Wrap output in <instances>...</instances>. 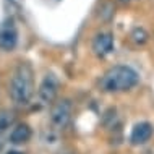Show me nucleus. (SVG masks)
<instances>
[{"instance_id":"1","label":"nucleus","mask_w":154,"mask_h":154,"mask_svg":"<svg viewBox=\"0 0 154 154\" xmlns=\"http://www.w3.org/2000/svg\"><path fill=\"white\" fill-rule=\"evenodd\" d=\"M138 83V73L127 65H115L107 70L101 78V89L104 93H123Z\"/></svg>"},{"instance_id":"2","label":"nucleus","mask_w":154,"mask_h":154,"mask_svg":"<svg viewBox=\"0 0 154 154\" xmlns=\"http://www.w3.org/2000/svg\"><path fill=\"white\" fill-rule=\"evenodd\" d=\"M34 93L32 85V68L28 63H20L15 68L10 81V96L18 106H26Z\"/></svg>"},{"instance_id":"3","label":"nucleus","mask_w":154,"mask_h":154,"mask_svg":"<svg viewBox=\"0 0 154 154\" xmlns=\"http://www.w3.org/2000/svg\"><path fill=\"white\" fill-rule=\"evenodd\" d=\"M57 93H59V80H57V76L52 73L45 75L42 83H41V86H39V91H37L41 102L42 104L54 102L57 97Z\"/></svg>"},{"instance_id":"4","label":"nucleus","mask_w":154,"mask_h":154,"mask_svg":"<svg viewBox=\"0 0 154 154\" xmlns=\"http://www.w3.org/2000/svg\"><path fill=\"white\" fill-rule=\"evenodd\" d=\"M70 115H72V104H70L68 99H62L52 107V114H51L52 125L57 130H60L68 123Z\"/></svg>"},{"instance_id":"5","label":"nucleus","mask_w":154,"mask_h":154,"mask_svg":"<svg viewBox=\"0 0 154 154\" xmlns=\"http://www.w3.org/2000/svg\"><path fill=\"white\" fill-rule=\"evenodd\" d=\"M16 42H18V31L13 20H8L0 26V47L3 51H11L15 49Z\"/></svg>"},{"instance_id":"6","label":"nucleus","mask_w":154,"mask_h":154,"mask_svg":"<svg viewBox=\"0 0 154 154\" xmlns=\"http://www.w3.org/2000/svg\"><path fill=\"white\" fill-rule=\"evenodd\" d=\"M151 136H152V125L148 123V122H141V123H136L135 127H133L130 141L135 146H140V144L148 143Z\"/></svg>"},{"instance_id":"7","label":"nucleus","mask_w":154,"mask_h":154,"mask_svg":"<svg viewBox=\"0 0 154 154\" xmlns=\"http://www.w3.org/2000/svg\"><path fill=\"white\" fill-rule=\"evenodd\" d=\"M112 47H114V37H112V34H109V32L97 34L93 41V51H94L96 55H99V57L107 55V54L112 51Z\"/></svg>"},{"instance_id":"8","label":"nucleus","mask_w":154,"mask_h":154,"mask_svg":"<svg viewBox=\"0 0 154 154\" xmlns=\"http://www.w3.org/2000/svg\"><path fill=\"white\" fill-rule=\"evenodd\" d=\"M31 138V128L26 123H20L11 130L10 133V143L13 144H23Z\"/></svg>"},{"instance_id":"9","label":"nucleus","mask_w":154,"mask_h":154,"mask_svg":"<svg viewBox=\"0 0 154 154\" xmlns=\"http://www.w3.org/2000/svg\"><path fill=\"white\" fill-rule=\"evenodd\" d=\"M131 39H133V42H136V44H144L148 41V32L143 29V28H135L131 32Z\"/></svg>"},{"instance_id":"10","label":"nucleus","mask_w":154,"mask_h":154,"mask_svg":"<svg viewBox=\"0 0 154 154\" xmlns=\"http://www.w3.org/2000/svg\"><path fill=\"white\" fill-rule=\"evenodd\" d=\"M122 3H127V2H131V0H120Z\"/></svg>"}]
</instances>
